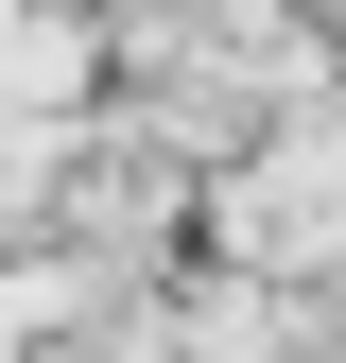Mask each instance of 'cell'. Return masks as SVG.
Masks as SVG:
<instances>
[{
	"instance_id": "cell-1",
	"label": "cell",
	"mask_w": 346,
	"mask_h": 363,
	"mask_svg": "<svg viewBox=\"0 0 346 363\" xmlns=\"http://www.w3.org/2000/svg\"><path fill=\"white\" fill-rule=\"evenodd\" d=\"M225 242L277 259V277H312L346 242V156H277V173H225Z\"/></svg>"
}]
</instances>
